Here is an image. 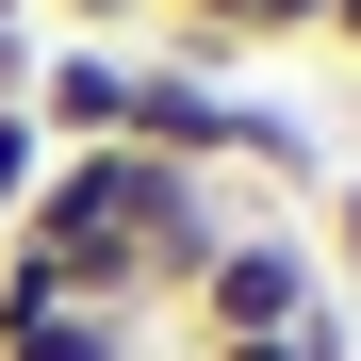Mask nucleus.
Listing matches in <instances>:
<instances>
[{
  "instance_id": "obj_5",
  "label": "nucleus",
  "mask_w": 361,
  "mask_h": 361,
  "mask_svg": "<svg viewBox=\"0 0 361 361\" xmlns=\"http://www.w3.org/2000/svg\"><path fill=\"white\" fill-rule=\"evenodd\" d=\"M180 361H361V312L329 295V312H295V329H263V345H180Z\"/></svg>"
},
{
  "instance_id": "obj_8",
  "label": "nucleus",
  "mask_w": 361,
  "mask_h": 361,
  "mask_svg": "<svg viewBox=\"0 0 361 361\" xmlns=\"http://www.w3.org/2000/svg\"><path fill=\"white\" fill-rule=\"evenodd\" d=\"M329 33V0H247V49H312Z\"/></svg>"
},
{
  "instance_id": "obj_11",
  "label": "nucleus",
  "mask_w": 361,
  "mask_h": 361,
  "mask_svg": "<svg viewBox=\"0 0 361 361\" xmlns=\"http://www.w3.org/2000/svg\"><path fill=\"white\" fill-rule=\"evenodd\" d=\"M312 49H345V66H361V0H329V33H312Z\"/></svg>"
},
{
  "instance_id": "obj_10",
  "label": "nucleus",
  "mask_w": 361,
  "mask_h": 361,
  "mask_svg": "<svg viewBox=\"0 0 361 361\" xmlns=\"http://www.w3.org/2000/svg\"><path fill=\"white\" fill-rule=\"evenodd\" d=\"M33 49H49L33 17H17V33H0V99H33Z\"/></svg>"
},
{
  "instance_id": "obj_3",
  "label": "nucleus",
  "mask_w": 361,
  "mask_h": 361,
  "mask_svg": "<svg viewBox=\"0 0 361 361\" xmlns=\"http://www.w3.org/2000/svg\"><path fill=\"white\" fill-rule=\"evenodd\" d=\"M17 115H33L49 148H115V132H132V49H115V33H49Z\"/></svg>"
},
{
  "instance_id": "obj_9",
  "label": "nucleus",
  "mask_w": 361,
  "mask_h": 361,
  "mask_svg": "<svg viewBox=\"0 0 361 361\" xmlns=\"http://www.w3.org/2000/svg\"><path fill=\"white\" fill-rule=\"evenodd\" d=\"M33 17H66V33H115V49H132V33H148V0H33Z\"/></svg>"
},
{
  "instance_id": "obj_1",
  "label": "nucleus",
  "mask_w": 361,
  "mask_h": 361,
  "mask_svg": "<svg viewBox=\"0 0 361 361\" xmlns=\"http://www.w3.org/2000/svg\"><path fill=\"white\" fill-rule=\"evenodd\" d=\"M295 312H329L312 230H295V214H247V230L197 263V295H180V345H263V329H295Z\"/></svg>"
},
{
  "instance_id": "obj_4",
  "label": "nucleus",
  "mask_w": 361,
  "mask_h": 361,
  "mask_svg": "<svg viewBox=\"0 0 361 361\" xmlns=\"http://www.w3.org/2000/svg\"><path fill=\"white\" fill-rule=\"evenodd\" d=\"M0 361H148V312H0Z\"/></svg>"
},
{
  "instance_id": "obj_7",
  "label": "nucleus",
  "mask_w": 361,
  "mask_h": 361,
  "mask_svg": "<svg viewBox=\"0 0 361 361\" xmlns=\"http://www.w3.org/2000/svg\"><path fill=\"white\" fill-rule=\"evenodd\" d=\"M33 180H49V132H33V115H17V99H0V230H17V214H33Z\"/></svg>"
},
{
  "instance_id": "obj_2",
  "label": "nucleus",
  "mask_w": 361,
  "mask_h": 361,
  "mask_svg": "<svg viewBox=\"0 0 361 361\" xmlns=\"http://www.w3.org/2000/svg\"><path fill=\"white\" fill-rule=\"evenodd\" d=\"M115 148H148V164H197V180H230V164H247V82L180 66V49H132V132H115Z\"/></svg>"
},
{
  "instance_id": "obj_6",
  "label": "nucleus",
  "mask_w": 361,
  "mask_h": 361,
  "mask_svg": "<svg viewBox=\"0 0 361 361\" xmlns=\"http://www.w3.org/2000/svg\"><path fill=\"white\" fill-rule=\"evenodd\" d=\"M312 263H329V295H361V164H329V197H312Z\"/></svg>"
}]
</instances>
